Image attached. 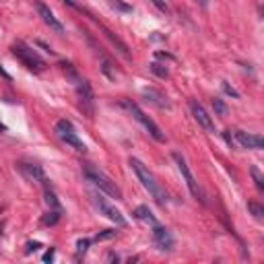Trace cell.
Masks as SVG:
<instances>
[{
    "label": "cell",
    "instance_id": "1",
    "mask_svg": "<svg viewBox=\"0 0 264 264\" xmlns=\"http://www.w3.org/2000/svg\"><path fill=\"white\" fill-rule=\"evenodd\" d=\"M128 163H130V167H132V172L136 174V177L141 179L143 188L155 198V203L159 205V206H165V205H167V192H165V188H163L159 182H157V177L153 176V172H151L141 159H136V157H130Z\"/></svg>",
    "mask_w": 264,
    "mask_h": 264
},
{
    "label": "cell",
    "instance_id": "2",
    "mask_svg": "<svg viewBox=\"0 0 264 264\" xmlns=\"http://www.w3.org/2000/svg\"><path fill=\"white\" fill-rule=\"evenodd\" d=\"M13 54H15L21 62H23V64H25L29 70H33V72H41V70H46V60L41 58L33 48L25 46L23 41H17V44L13 46Z\"/></svg>",
    "mask_w": 264,
    "mask_h": 264
},
{
    "label": "cell",
    "instance_id": "3",
    "mask_svg": "<svg viewBox=\"0 0 264 264\" xmlns=\"http://www.w3.org/2000/svg\"><path fill=\"white\" fill-rule=\"evenodd\" d=\"M91 196V203L95 205V208L99 210V215H103V217H108L112 223H116L118 227H126L128 225V221H126V217L122 215V210L120 208H116L110 200H105L101 194H97V192H91L89 194Z\"/></svg>",
    "mask_w": 264,
    "mask_h": 264
},
{
    "label": "cell",
    "instance_id": "4",
    "mask_svg": "<svg viewBox=\"0 0 264 264\" xmlns=\"http://www.w3.org/2000/svg\"><path fill=\"white\" fill-rule=\"evenodd\" d=\"M85 177L89 179L93 186H97L103 194H108V196H112V198H116V200H122V190L116 186V182H112V179L105 176V174H101L99 170L87 167V170H85Z\"/></svg>",
    "mask_w": 264,
    "mask_h": 264
},
{
    "label": "cell",
    "instance_id": "5",
    "mask_svg": "<svg viewBox=\"0 0 264 264\" xmlns=\"http://www.w3.org/2000/svg\"><path fill=\"white\" fill-rule=\"evenodd\" d=\"M56 132H58L60 139L64 141L68 147H72L75 151H79V153H87V145L79 139V134H77L75 126H72L70 120H58V122H56Z\"/></svg>",
    "mask_w": 264,
    "mask_h": 264
},
{
    "label": "cell",
    "instance_id": "6",
    "mask_svg": "<svg viewBox=\"0 0 264 264\" xmlns=\"http://www.w3.org/2000/svg\"><path fill=\"white\" fill-rule=\"evenodd\" d=\"M126 108L130 110V114H132L134 118H136V120H139V122L145 126L147 132H149V134L153 136V139H155L157 143H165V134H163V130L159 128V124H157L153 118H149V116H147V114H145V112L139 108V105L132 103V101H126Z\"/></svg>",
    "mask_w": 264,
    "mask_h": 264
},
{
    "label": "cell",
    "instance_id": "7",
    "mask_svg": "<svg viewBox=\"0 0 264 264\" xmlns=\"http://www.w3.org/2000/svg\"><path fill=\"white\" fill-rule=\"evenodd\" d=\"M77 95H79V108L83 110V114H85L87 118H93V114H95V99H93L91 85L87 81H83V79L77 81Z\"/></svg>",
    "mask_w": 264,
    "mask_h": 264
},
{
    "label": "cell",
    "instance_id": "8",
    "mask_svg": "<svg viewBox=\"0 0 264 264\" xmlns=\"http://www.w3.org/2000/svg\"><path fill=\"white\" fill-rule=\"evenodd\" d=\"M174 161H176L179 174H182V177H184V182H186V186H188V190H190V194H192L194 198H198V200H203V192H200L198 182H196L194 174L190 172V167H188L186 159H184V157L179 155V153H174Z\"/></svg>",
    "mask_w": 264,
    "mask_h": 264
},
{
    "label": "cell",
    "instance_id": "9",
    "mask_svg": "<svg viewBox=\"0 0 264 264\" xmlns=\"http://www.w3.org/2000/svg\"><path fill=\"white\" fill-rule=\"evenodd\" d=\"M35 8H37V15L41 17V21L52 29V31H56V33H64V25L58 21V17L52 13V8L46 4V2H41V0H35Z\"/></svg>",
    "mask_w": 264,
    "mask_h": 264
},
{
    "label": "cell",
    "instance_id": "10",
    "mask_svg": "<svg viewBox=\"0 0 264 264\" xmlns=\"http://www.w3.org/2000/svg\"><path fill=\"white\" fill-rule=\"evenodd\" d=\"M190 110H192V116H194V120L198 122L200 128H205L206 132H215V122H213V118L208 116V112L205 110L203 103L196 101V99H192V101H190Z\"/></svg>",
    "mask_w": 264,
    "mask_h": 264
},
{
    "label": "cell",
    "instance_id": "11",
    "mask_svg": "<svg viewBox=\"0 0 264 264\" xmlns=\"http://www.w3.org/2000/svg\"><path fill=\"white\" fill-rule=\"evenodd\" d=\"M153 239H155V244L159 246V250H167V252H172L174 246H176V239L172 235V231L170 229H165L161 225H153Z\"/></svg>",
    "mask_w": 264,
    "mask_h": 264
},
{
    "label": "cell",
    "instance_id": "12",
    "mask_svg": "<svg viewBox=\"0 0 264 264\" xmlns=\"http://www.w3.org/2000/svg\"><path fill=\"white\" fill-rule=\"evenodd\" d=\"M235 141L244 147V149L260 151L264 147V139L260 134H252V132H244V130H235Z\"/></svg>",
    "mask_w": 264,
    "mask_h": 264
},
{
    "label": "cell",
    "instance_id": "13",
    "mask_svg": "<svg viewBox=\"0 0 264 264\" xmlns=\"http://www.w3.org/2000/svg\"><path fill=\"white\" fill-rule=\"evenodd\" d=\"M19 170L23 172V176L29 179V182H37V184H46V176L41 172L39 165H33V163H21Z\"/></svg>",
    "mask_w": 264,
    "mask_h": 264
},
{
    "label": "cell",
    "instance_id": "14",
    "mask_svg": "<svg viewBox=\"0 0 264 264\" xmlns=\"http://www.w3.org/2000/svg\"><path fill=\"white\" fill-rule=\"evenodd\" d=\"M103 33H105V37H108V39L112 41V44L116 46V50H118V52H120V54H122L126 60H130V52H128V46H126V44H124V41H122L118 35H114V31H110V29H105V27H103Z\"/></svg>",
    "mask_w": 264,
    "mask_h": 264
},
{
    "label": "cell",
    "instance_id": "15",
    "mask_svg": "<svg viewBox=\"0 0 264 264\" xmlns=\"http://www.w3.org/2000/svg\"><path fill=\"white\" fill-rule=\"evenodd\" d=\"M145 97H147V101L159 105V108H170V101H167V97H163V95L159 91H155V89H145Z\"/></svg>",
    "mask_w": 264,
    "mask_h": 264
},
{
    "label": "cell",
    "instance_id": "16",
    "mask_svg": "<svg viewBox=\"0 0 264 264\" xmlns=\"http://www.w3.org/2000/svg\"><path fill=\"white\" fill-rule=\"evenodd\" d=\"M134 217L141 219V221H149L151 225H155V217H153V213L149 210V206H136L134 208Z\"/></svg>",
    "mask_w": 264,
    "mask_h": 264
},
{
    "label": "cell",
    "instance_id": "17",
    "mask_svg": "<svg viewBox=\"0 0 264 264\" xmlns=\"http://www.w3.org/2000/svg\"><path fill=\"white\" fill-rule=\"evenodd\" d=\"M250 174H252V177H254L256 188L260 190V192H264V176H262V172L258 170L256 165H252V167H250Z\"/></svg>",
    "mask_w": 264,
    "mask_h": 264
},
{
    "label": "cell",
    "instance_id": "18",
    "mask_svg": "<svg viewBox=\"0 0 264 264\" xmlns=\"http://www.w3.org/2000/svg\"><path fill=\"white\" fill-rule=\"evenodd\" d=\"M101 70H103V75L108 77V79H112V81H116V77H118V72H116V66L112 64L108 58H103V66H101Z\"/></svg>",
    "mask_w": 264,
    "mask_h": 264
},
{
    "label": "cell",
    "instance_id": "19",
    "mask_svg": "<svg viewBox=\"0 0 264 264\" xmlns=\"http://www.w3.org/2000/svg\"><path fill=\"white\" fill-rule=\"evenodd\" d=\"M58 219H60V210H56V208H50L48 213L44 215V225H54V223H58Z\"/></svg>",
    "mask_w": 264,
    "mask_h": 264
},
{
    "label": "cell",
    "instance_id": "20",
    "mask_svg": "<svg viewBox=\"0 0 264 264\" xmlns=\"http://www.w3.org/2000/svg\"><path fill=\"white\" fill-rule=\"evenodd\" d=\"M248 208H250V213L254 215V219H258V221H262V219H264V208H262L258 203H254V200H250V203H248Z\"/></svg>",
    "mask_w": 264,
    "mask_h": 264
},
{
    "label": "cell",
    "instance_id": "21",
    "mask_svg": "<svg viewBox=\"0 0 264 264\" xmlns=\"http://www.w3.org/2000/svg\"><path fill=\"white\" fill-rule=\"evenodd\" d=\"M46 203H48L50 208H56V210L62 208V206H60V200L56 198V194L52 192V190H46Z\"/></svg>",
    "mask_w": 264,
    "mask_h": 264
},
{
    "label": "cell",
    "instance_id": "22",
    "mask_svg": "<svg viewBox=\"0 0 264 264\" xmlns=\"http://www.w3.org/2000/svg\"><path fill=\"white\" fill-rule=\"evenodd\" d=\"M110 6L114 10H120V13H132V6L122 2V0H110Z\"/></svg>",
    "mask_w": 264,
    "mask_h": 264
},
{
    "label": "cell",
    "instance_id": "23",
    "mask_svg": "<svg viewBox=\"0 0 264 264\" xmlns=\"http://www.w3.org/2000/svg\"><path fill=\"white\" fill-rule=\"evenodd\" d=\"M151 70H153L159 79H167V77H170V70H167L163 64H159V62H153V64H151Z\"/></svg>",
    "mask_w": 264,
    "mask_h": 264
},
{
    "label": "cell",
    "instance_id": "24",
    "mask_svg": "<svg viewBox=\"0 0 264 264\" xmlns=\"http://www.w3.org/2000/svg\"><path fill=\"white\" fill-rule=\"evenodd\" d=\"M213 108H215V112L219 114V116H227V105L223 103V99H213Z\"/></svg>",
    "mask_w": 264,
    "mask_h": 264
},
{
    "label": "cell",
    "instance_id": "25",
    "mask_svg": "<svg viewBox=\"0 0 264 264\" xmlns=\"http://www.w3.org/2000/svg\"><path fill=\"white\" fill-rule=\"evenodd\" d=\"M89 244H91V239H79L77 241V252H79V254H85Z\"/></svg>",
    "mask_w": 264,
    "mask_h": 264
},
{
    "label": "cell",
    "instance_id": "26",
    "mask_svg": "<svg viewBox=\"0 0 264 264\" xmlns=\"http://www.w3.org/2000/svg\"><path fill=\"white\" fill-rule=\"evenodd\" d=\"M116 235V231L114 229H105L103 234H97L95 235V241H101V239H110V237H114Z\"/></svg>",
    "mask_w": 264,
    "mask_h": 264
},
{
    "label": "cell",
    "instance_id": "27",
    "mask_svg": "<svg viewBox=\"0 0 264 264\" xmlns=\"http://www.w3.org/2000/svg\"><path fill=\"white\" fill-rule=\"evenodd\" d=\"M151 2H153V4L157 6V8H159L161 13H170V6L165 4V0H151Z\"/></svg>",
    "mask_w": 264,
    "mask_h": 264
},
{
    "label": "cell",
    "instance_id": "28",
    "mask_svg": "<svg viewBox=\"0 0 264 264\" xmlns=\"http://www.w3.org/2000/svg\"><path fill=\"white\" fill-rule=\"evenodd\" d=\"M223 91H225L227 95H231V97H235V99L239 97V93H237V91H235L234 87H231V85H229V83H223Z\"/></svg>",
    "mask_w": 264,
    "mask_h": 264
},
{
    "label": "cell",
    "instance_id": "29",
    "mask_svg": "<svg viewBox=\"0 0 264 264\" xmlns=\"http://www.w3.org/2000/svg\"><path fill=\"white\" fill-rule=\"evenodd\" d=\"M223 136H225V141H227V145H229V147H234V139H231V134H229V130H225V132H223Z\"/></svg>",
    "mask_w": 264,
    "mask_h": 264
},
{
    "label": "cell",
    "instance_id": "30",
    "mask_svg": "<svg viewBox=\"0 0 264 264\" xmlns=\"http://www.w3.org/2000/svg\"><path fill=\"white\" fill-rule=\"evenodd\" d=\"M50 260H54V250H50L48 254L44 256V262H50Z\"/></svg>",
    "mask_w": 264,
    "mask_h": 264
},
{
    "label": "cell",
    "instance_id": "31",
    "mask_svg": "<svg viewBox=\"0 0 264 264\" xmlns=\"http://www.w3.org/2000/svg\"><path fill=\"white\" fill-rule=\"evenodd\" d=\"M39 248V244L35 241V244H27V252H33V250H37Z\"/></svg>",
    "mask_w": 264,
    "mask_h": 264
},
{
    "label": "cell",
    "instance_id": "32",
    "mask_svg": "<svg viewBox=\"0 0 264 264\" xmlns=\"http://www.w3.org/2000/svg\"><path fill=\"white\" fill-rule=\"evenodd\" d=\"M196 2H198L200 6H203V8H206V6H208V0H196Z\"/></svg>",
    "mask_w": 264,
    "mask_h": 264
},
{
    "label": "cell",
    "instance_id": "33",
    "mask_svg": "<svg viewBox=\"0 0 264 264\" xmlns=\"http://www.w3.org/2000/svg\"><path fill=\"white\" fill-rule=\"evenodd\" d=\"M0 75H2V77H4V79H10V75H8V72H6V70H4V68H2V66H0Z\"/></svg>",
    "mask_w": 264,
    "mask_h": 264
}]
</instances>
